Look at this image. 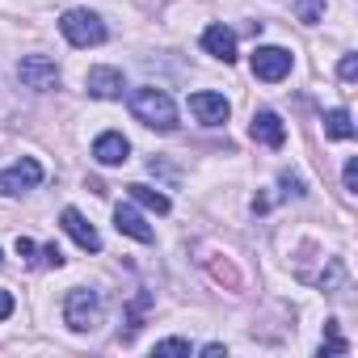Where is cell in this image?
I'll return each instance as SVG.
<instances>
[{
	"mask_svg": "<svg viewBox=\"0 0 358 358\" xmlns=\"http://www.w3.org/2000/svg\"><path fill=\"white\" fill-rule=\"evenodd\" d=\"M59 30H64V38H68L72 47H101V43H106V26H101V17L89 13V9H68V13L59 17Z\"/></svg>",
	"mask_w": 358,
	"mask_h": 358,
	"instance_id": "cell-2",
	"label": "cell"
},
{
	"mask_svg": "<svg viewBox=\"0 0 358 358\" xmlns=\"http://www.w3.org/2000/svg\"><path fill=\"white\" fill-rule=\"evenodd\" d=\"M253 139L266 143V148H282V139H287L282 118H278L274 110H257V114H253Z\"/></svg>",
	"mask_w": 358,
	"mask_h": 358,
	"instance_id": "cell-13",
	"label": "cell"
},
{
	"mask_svg": "<svg viewBox=\"0 0 358 358\" xmlns=\"http://www.w3.org/2000/svg\"><path fill=\"white\" fill-rule=\"evenodd\" d=\"M0 266H5V257H0Z\"/></svg>",
	"mask_w": 358,
	"mask_h": 358,
	"instance_id": "cell-25",
	"label": "cell"
},
{
	"mask_svg": "<svg viewBox=\"0 0 358 358\" xmlns=\"http://www.w3.org/2000/svg\"><path fill=\"white\" fill-rule=\"evenodd\" d=\"M190 114L203 127H224L228 122V101H224V93H190Z\"/></svg>",
	"mask_w": 358,
	"mask_h": 358,
	"instance_id": "cell-7",
	"label": "cell"
},
{
	"mask_svg": "<svg viewBox=\"0 0 358 358\" xmlns=\"http://www.w3.org/2000/svg\"><path fill=\"white\" fill-rule=\"evenodd\" d=\"M85 89H89L93 97H101V101H114V97H122L127 80H122V72H118V68H89Z\"/></svg>",
	"mask_w": 358,
	"mask_h": 358,
	"instance_id": "cell-9",
	"label": "cell"
},
{
	"mask_svg": "<svg viewBox=\"0 0 358 358\" xmlns=\"http://www.w3.org/2000/svg\"><path fill=\"white\" fill-rule=\"evenodd\" d=\"M282 186H287V194H303V182L291 177V173H282Z\"/></svg>",
	"mask_w": 358,
	"mask_h": 358,
	"instance_id": "cell-24",
	"label": "cell"
},
{
	"mask_svg": "<svg viewBox=\"0 0 358 358\" xmlns=\"http://www.w3.org/2000/svg\"><path fill=\"white\" fill-rule=\"evenodd\" d=\"M38 182H43V164L30 160V156H22V160L9 164V169H0V194H26V190H34Z\"/></svg>",
	"mask_w": 358,
	"mask_h": 358,
	"instance_id": "cell-4",
	"label": "cell"
},
{
	"mask_svg": "<svg viewBox=\"0 0 358 358\" xmlns=\"http://www.w3.org/2000/svg\"><path fill=\"white\" fill-rule=\"evenodd\" d=\"M127 190H131V199H135V203H143L148 211L169 215V199H164L160 190H152V186H143V182H135V186H127Z\"/></svg>",
	"mask_w": 358,
	"mask_h": 358,
	"instance_id": "cell-14",
	"label": "cell"
},
{
	"mask_svg": "<svg viewBox=\"0 0 358 358\" xmlns=\"http://www.w3.org/2000/svg\"><path fill=\"white\" fill-rule=\"evenodd\" d=\"M114 228L122 232V236H131V241H139V245H152V228L143 224V215L131 207V203H118V211H114Z\"/></svg>",
	"mask_w": 358,
	"mask_h": 358,
	"instance_id": "cell-11",
	"label": "cell"
},
{
	"mask_svg": "<svg viewBox=\"0 0 358 358\" xmlns=\"http://www.w3.org/2000/svg\"><path fill=\"white\" fill-rule=\"evenodd\" d=\"M324 131L333 139H354V122H350V110H329L324 114Z\"/></svg>",
	"mask_w": 358,
	"mask_h": 358,
	"instance_id": "cell-15",
	"label": "cell"
},
{
	"mask_svg": "<svg viewBox=\"0 0 358 358\" xmlns=\"http://www.w3.org/2000/svg\"><path fill=\"white\" fill-rule=\"evenodd\" d=\"M156 354H190V341H182V337H169V341H156Z\"/></svg>",
	"mask_w": 358,
	"mask_h": 358,
	"instance_id": "cell-18",
	"label": "cell"
},
{
	"mask_svg": "<svg viewBox=\"0 0 358 358\" xmlns=\"http://www.w3.org/2000/svg\"><path fill=\"white\" fill-rule=\"evenodd\" d=\"M337 72H341V80H345V85H350V80H354V76H358V59H354V55H345V59H341V68H337Z\"/></svg>",
	"mask_w": 358,
	"mask_h": 358,
	"instance_id": "cell-19",
	"label": "cell"
},
{
	"mask_svg": "<svg viewBox=\"0 0 358 358\" xmlns=\"http://www.w3.org/2000/svg\"><path fill=\"white\" fill-rule=\"evenodd\" d=\"M320 350H324V354H350V341L337 337V324H333V320H329V341H324Z\"/></svg>",
	"mask_w": 358,
	"mask_h": 358,
	"instance_id": "cell-17",
	"label": "cell"
},
{
	"mask_svg": "<svg viewBox=\"0 0 358 358\" xmlns=\"http://www.w3.org/2000/svg\"><path fill=\"white\" fill-rule=\"evenodd\" d=\"M203 51L215 55V59H224V64H232L236 59V34L228 26H207L203 30Z\"/></svg>",
	"mask_w": 358,
	"mask_h": 358,
	"instance_id": "cell-12",
	"label": "cell"
},
{
	"mask_svg": "<svg viewBox=\"0 0 358 358\" xmlns=\"http://www.w3.org/2000/svg\"><path fill=\"white\" fill-rule=\"evenodd\" d=\"M97 316H101V299H97V291L76 287V291L64 299V320H68V329L85 333V329H93V324H97Z\"/></svg>",
	"mask_w": 358,
	"mask_h": 358,
	"instance_id": "cell-3",
	"label": "cell"
},
{
	"mask_svg": "<svg viewBox=\"0 0 358 358\" xmlns=\"http://www.w3.org/2000/svg\"><path fill=\"white\" fill-rule=\"evenodd\" d=\"M9 316H13V295L0 287V320H9Z\"/></svg>",
	"mask_w": 358,
	"mask_h": 358,
	"instance_id": "cell-23",
	"label": "cell"
},
{
	"mask_svg": "<svg viewBox=\"0 0 358 358\" xmlns=\"http://www.w3.org/2000/svg\"><path fill=\"white\" fill-rule=\"evenodd\" d=\"M127 156H131V143H127V135H118V131H106V135H97L93 139V160L97 164H127Z\"/></svg>",
	"mask_w": 358,
	"mask_h": 358,
	"instance_id": "cell-10",
	"label": "cell"
},
{
	"mask_svg": "<svg viewBox=\"0 0 358 358\" xmlns=\"http://www.w3.org/2000/svg\"><path fill=\"white\" fill-rule=\"evenodd\" d=\"M345 190H358V160H345Z\"/></svg>",
	"mask_w": 358,
	"mask_h": 358,
	"instance_id": "cell-20",
	"label": "cell"
},
{
	"mask_svg": "<svg viewBox=\"0 0 358 358\" xmlns=\"http://www.w3.org/2000/svg\"><path fill=\"white\" fill-rule=\"evenodd\" d=\"M17 253H22V262H34L38 245H34V241H26V236H17Z\"/></svg>",
	"mask_w": 358,
	"mask_h": 358,
	"instance_id": "cell-21",
	"label": "cell"
},
{
	"mask_svg": "<svg viewBox=\"0 0 358 358\" xmlns=\"http://www.w3.org/2000/svg\"><path fill=\"white\" fill-rule=\"evenodd\" d=\"M131 114L152 131H173L177 127V106L164 89H135L131 93Z\"/></svg>",
	"mask_w": 358,
	"mask_h": 358,
	"instance_id": "cell-1",
	"label": "cell"
},
{
	"mask_svg": "<svg viewBox=\"0 0 358 358\" xmlns=\"http://www.w3.org/2000/svg\"><path fill=\"white\" fill-rule=\"evenodd\" d=\"M295 13H299V22L316 26V22L324 17V0H295Z\"/></svg>",
	"mask_w": 358,
	"mask_h": 358,
	"instance_id": "cell-16",
	"label": "cell"
},
{
	"mask_svg": "<svg viewBox=\"0 0 358 358\" xmlns=\"http://www.w3.org/2000/svg\"><path fill=\"white\" fill-rule=\"evenodd\" d=\"M249 64H253V76H257V80L278 85V80L291 72V51H282V47H257Z\"/></svg>",
	"mask_w": 358,
	"mask_h": 358,
	"instance_id": "cell-5",
	"label": "cell"
},
{
	"mask_svg": "<svg viewBox=\"0 0 358 358\" xmlns=\"http://www.w3.org/2000/svg\"><path fill=\"white\" fill-rule=\"evenodd\" d=\"M17 72H22V80H26L30 89H38V93H47V89L59 85V68H55V59H47V55H26Z\"/></svg>",
	"mask_w": 358,
	"mask_h": 358,
	"instance_id": "cell-6",
	"label": "cell"
},
{
	"mask_svg": "<svg viewBox=\"0 0 358 358\" xmlns=\"http://www.w3.org/2000/svg\"><path fill=\"white\" fill-rule=\"evenodd\" d=\"M59 224H64V232H68V236H72V241H76L85 253H97V249H101V236H97V228H93V224H89V220H85L76 207H64Z\"/></svg>",
	"mask_w": 358,
	"mask_h": 358,
	"instance_id": "cell-8",
	"label": "cell"
},
{
	"mask_svg": "<svg viewBox=\"0 0 358 358\" xmlns=\"http://www.w3.org/2000/svg\"><path fill=\"white\" fill-rule=\"evenodd\" d=\"M43 262L59 270V266H64V253H59V245H47V249H43Z\"/></svg>",
	"mask_w": 358,
	"mask_h": 358,
	"instance_id": "cell-22",
	"label": "cell"
}]
</instances>
